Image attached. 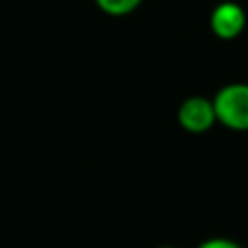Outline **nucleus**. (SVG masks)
I'll list each match as a JSON object with an SVG mask.
<instances>
[{
    "label": "nucleus",
    "mask_w": 248,
    "mask_h": 248,
    "mask_svg": "<svg viewBox=\"0 0 248 248\" xmlns=\"http://www.w3.org/2000/svg\"><path fill=\"white\" fill-rule=\"evenodd\" d=\"M218 122L231 131H248V83L224 85L214 96Z\"/></svg>",
    "instance_id": "obj_1"
},
{
    "label": "nucleus",
    "mask_w": 248,
    "mask_h": 248,
    "mask_svg": "<svg viewBox=\"0 0 248 248\" xmlns=\"http://www.w3.org/2000/svg\"><path fill=\"white\" fill-rule=\"evenodd\" d=\"M218 122L216 116L214 100L202 98V96H192L179 107V124L187 133H205Z\"/></svg>",
    "instance_id": "obj_2"
},
{
    "label": "nucleus",
    "mask_w": 248,
    "mask_h": 248,
    "mask_svg": "<svg viewBox=\"0 0 248 248\" xmlns=\"http://www.w3.org/2000/svg\"><path fill=\"white\" fill-rule=\"evenodd\" d=\"M211 31L216 37L224 39H235L246 29V11L237 2H220L218 7L211 11Z\"/></svg>",
    "instance_id": "obj_3"
},
{
    "label": "nucleus",
    "mask_w": 248,
    "mask_h": 248,
    "mask_svg": "<svg viewBox=\"0 0 248 248\" xmlns=\"http://www.w3.org/2000/svg\"><path fill=\"white\" fill-rule=\"evenodd\" d=\"M96 7L107 16H128L141 4V0H94Z\"/></svg>",
    "instance_id": "obj_4"
},
{
    "label": "nucleus",
    "mask_w": 248,
    "mask_h": 248,
    "mask_svg": "<svg viewBox=\"0 0 248 248\" xmlns=\"http://www.w3.org/2000/svg\"><path fill=\"white\" fill-rule=\"evenodd\" d=\"M196 248H242V246L233 240H227V237H211V240H205L202 244H198Z\"/></svg>",
    "instance_id": "obj_5"
},
{
    "label": "nucleus",
    "mask_w": 248,
    "mask_h": 248,
    "mask_svg": "<svg viewBox=\"0 0 248 248\" xmlns=\"http://www.w3.org/2000/svg\"><path fill=\"white\" fill-rule=\"evenodd\" d=\"M159 248H174V246H159Z\"/></svg>",
    "instance_id": "obj_6"
}]
</instances>
